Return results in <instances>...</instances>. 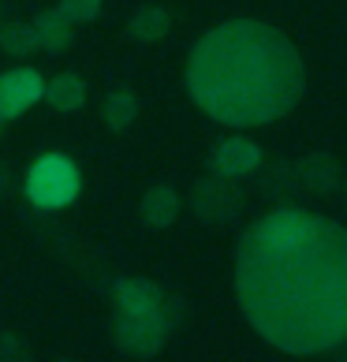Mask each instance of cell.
<instances>
[{
  "instance_id": "1",
  "label": "cell",
  "mask_w": 347,
  "mask_h": 362,
  "mask_svg": "<svg viewBox=\"0 0 347 362\" xmlns=\"http://www.w3.org/2000/svg\"><path fill=\"white\" fill-rule=\"evenodd\" d=\"M235 295L261 340L322 355L347 340V228L280 206L235 247Z\"/></svg>"
},
{
  "instance_id": "2",
  "label": "cell",
  "mask_w": 347,
  "mask_h": 362,
  "mask_svg": "<svg viewBox=\"0 0 347 362\" xmlns=\"http://www.w3.org/2000/svg\"><path fill=\"white\" fill-rule=\"evenodd\" d=\"M306 90L299 49L269 23H220L191 49L187 93L228 127H258L288 116Z\"/></svg>"
},
{
  "instance_id": "3",
  "label": "cell",
  "mask_w": 347,
  "mask_h": 362,
  "mask_svg": "<svg viewBox=\"0 0 347 362\" xmlns=\"http://www.w3.org/2000/svg\"><path fill=\"white\" fill-rule=\"evenodd\" d=\"M168 332H172V321L161 306H153V310H116V317H112L116 347L127 355H135V358L161 355Z\"/></svg>"
},
{
  "instance_id": "4",
  "label": "cell",
  "mask_w": 347,
  "mask_h": 362,
  "mask_svg": "<svg viewBox=\"0 0 347 362\" xmlns=\"http://www.w3.org/2000/svg\"><path fill=\"white\" fill-rule=\"evenodd\" d=\"M78 194V168L60 153L37 157L26 172V198L37 209H60Z\"/></svg>"
},
{
  "instance_id": "5",
  "label": "cell",
  "mask_w": 347,
  "mask_h": 362,
  "mask_svg": "<svg viewBox=\"0 0 347 362\" xmlns=\"http://www.w3.org/2000/svg\"><path fill=\"white\" fill-rule=\"evenodd\" d=\"M191 209L198 221L206 224H232L239 213H243V187L232 176H202L191 191Z\"/></svg>"
},
{
  "instance_id": "6",
  "label": "cell",
  "mask_w": 347,
  "mask_h": 362,
  "mask_svg": "<svg viewBox=\"0 0 347 362\" xmlns=\"http://www.w3.org/2000/svg\"><path fill=\"white\" fill-rule=\"evenodd\" d=\"M45 93V83L34 68H16L0 75V119H16Z\"/></svg>"
},
{
  "instance_id": "7",
  "label": "cell",
  "mask_w": 347,
  "mask_h": 362,
  "mask_svg": "<svg viewBox=\"0 0 347 362\" xmlns=\"http://www.w3.org/2000/svg\"><path fill=\"white\" fill-rule=\"evenodd\" d=\"M261 165V150H258V142H250V139H224L217 150H213V157H209V168L213 172H220V176H232V180H239V176H250Z\"/></svg>"
},
{
  "instance_id": "8",
  "label": "cell",
  "mask_w": 347,
  "mask_h": 362,
  "mask_svg": "<svg viewBox=\"0 0 347 362\" xmlns=\"http://www.w3.org/2000/svg\"><path fill=\"white\" fill-rule=\"evenodd\" d=\"M295 176H299V187H306L310 194H332L343 183V168H340V160L332 153L317 150V153H306L299 160Z\"/></svg>"
},
{
  "instance_id": "9",
  "label": "cell",
  "mask_w": 347,
  "mask_h": 362,
  "mask_svg": "<svg viewBox=\"0 0 347 362\" xmlns=\"http://www.w3.org/2000/svg\"><path fill=\"white\" fill-rule=\"evenodd\" d=\"M180 209H183L180 194L172 191V187H165V183L150 187V191L142 194V202H139V213H142V221L150 228H172L176 217H180Z\"/></svg>"
},
{
  "instance_id": "10",
  "label": "cell",
  "mask_w": 347,
  "mask_h": 362,
  "mask_svg": "<svg viewBox=\"0 0 347 362\" xmlns=\"http://www.w3.org/2000/svg\"><path fill=\"white\" fill-rule=\"evenodd\" d=\"M112 299H116V310H153V306H161L165 291L161 284H153L146 276H124L112 288Z\"/></svg>"
},
{
  "instance_id": "11",
  "label": "cell",
  "mask_w": 347,
  "mask_h": 362,
  "mask_svg": "<svg viewBox=\"0 0 347 362\" xmlns=\"http://www.w3.org/2000/svg\"><path fill=\"white\" fill-rule=\"evenodd\" d=\"M34 34H37V49L64 52V49H71V42H75V23L64 16L60 8H49V11H42V16L34 19Z\"/></svg>"
},
{
  "instance_id": "12",
  "label": "cell",
  "mask_w": 347,
  "mask_h": 362,
  "mask_svg": "<svg viewBox=\"0 0 347 362\" xmlns=\"http://www.w3.org/2000/svg\"><path fill=\"white\" fill-rule=\"evenodd\" d=\"M42 98L57 112H78L86 105V83H83V75H75V71H60L52 83H45Z\"/></svg>"
},
{
  "instance_id": "13",
  "label": "cell",
  "mask_w": 347,
  "mask_h": 362,
  "mask_svg": "<svg viewBox=\"0 0 347 362\" xmlns=\"http://www.w3.org/2000/svg\"><path fill=\"white\" fill-rule=\"evenodd\" d=\"M172 30V16H168V8H161V4H146V8H139L135 16H131V23H127V34L135 37V42H161V37Z\"/></svg>"
},
{
  "instance_id": "14",
  "label": "cell",
  "mask_w": 347,
  "mask_h": 362,
  "mask_svg": "<svg viewBox=\"0 0 347 362\" xmlns=\"http://www.w3.org/2000/svg\"><path fill=\"white\" fill-rule=\"evenodd\" d=\"M135 116H139V98L131 90H109L105 93V101H101V119H105V127L109 131H127L131 124H135Z\"/></svg>"
},
{
  "instance_id": "15",
  "label": "cell",
  "mask_w": 347,
  "mask_h": 362,
  "mask_svg": "<svg viewBox=\"0 0 347 362\" xmlns=\"http://www.w3.org/2000/svg\"><path fill=\"white\" fill-rule=\"evenodd\" d=\"M261 194L276 206H291L299 194V176H295V165H273L269 172L261 176Z\"/></svg>"
},
{
  "instance_id": "16",
  "label": "cell",
  "mask_w": 347,
  "mask_h": 362,
  "mask_svg": "<svg viewBox=\"0 0 347 362\" xmlns=\"http://www.w3.org/2000/svg\"><path fill=\"white\" fill-rule=\"evenodd\" d=\"M0 45H4L8 57H30L37 49V34H34V23H4L0 26Z\"/></svg>"
},
{
  "instance_id": "17",
  "label": "cell",
  "mask_w": 347,
  "mask_h": 362,
  "mask_svg": "<svg viewBox=\"0 0 347 362\" xmlns=\"http://www.w3.org/2000/svg\"><path fill=\"white\" fill-rule=\"evenodd\" d=\"M57 8H60L71 23H90V19L101 16V0H60Z\"/></svg>"
},
{
  "instance_id": "18",
  "label": "cell",
  "mask_w": 347,
  "mask_h": 362,
  "mask_svg": "<svg viewBox=\"0 0 347 362\" xmlns=\"http://www.w3.org/2000/svg\"><path fill=\"white\" fill-rule=\"evenodd\" d=\"M0 358H26V351L16 337H0Z\"/></svg>"
},
{
  "instance_id": "19",
  "label": "cell",
  "mask_w": 347,
  "mask_h": 362,
  "mask_svg": "<svg viewBox=\"0 0 347 362\" xmlns=\"http://www.w3.org/2000/svg\"><path fill=\"white\" fill-rule=\"evenodd\" d=\"M8 191H11V172H8V165H0V198Z\"/></svg>"
},
{
  "instance_id": "20",
  "label": "cell",
  "mask_w": 347,
  "mask_h": 362,
  "mask_svg": "<svg viewBox=\"0 0 347 362\" xmlns=\"http://www.w3.org/2000/svg\"><path fill=\"white\" fill-rule=\"evenodd\" d=\"M343 180H347V176H343Z\"/></svg>"
}]
</instances>
